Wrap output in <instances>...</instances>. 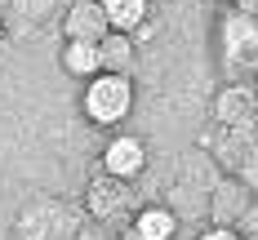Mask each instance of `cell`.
<instances>
[{"label":"cell","instance_id":"obj_1","mask_svg":"<svg viewBox=\"0 0 258 240\" xmlns=\"http://www.w3.org/2000/svg\"><path fill=\"white\" fill-rule=\"evenodd\" d=\"M80 111H85V120L98 125V129L125 125V116L134 111V80L129 76H111V71L94 76L80 89Z\"/></svg>","mask_w":258,"mask_h":240},{"label":"cell","instance_id":"obj_2","mask_svg":"<svg viewBox=\"0 0 258 240\" xmlns=\"http://www.w3.org/2000/svg\"><path fill=\"white\" fill-rule=\"evenodd\" d=\"M103 174L116 178V183H134L143 169H147V142L138 133H111L103 147Z\"/></svg>","mask_w":258,"mask_h":240},{"label":"cell","instance_id":"obj_3","mask_svg":"<svg viewBox=\"0 0 258 240\" xmlns=\"http://www.w3.org/2000/svg\"><path fill=\"white\" fill-rule=\"evenodd\" d=\"M62 36H67V40H89V45H103L107 36H111L103 5H98V0H76V5L67 9V18H62Z\"/></svg>","mask_w":258,"mask_h":240},{"label":"cell","instance_id":"obj_4","mask_svg":"<svg viewBox=\"0 0 258 240\" xmlns=\"http://www.w3.org/2000/svg\"><path fill=\"white\" fill-rule=\"evenodd\" d=\"M223 40H227V58L236 67H258V18L254 14H240L223 23Z\"/></svg>","mask_w":258,"mask_h":240},{"label":"cell","instance_id":"obj_5","mask_svg":"<svg viewBox=\"0 0 258 240\" xmlns=\"http://www.w3.org/2000/svg\"><path fill=\"white\" fill-rule=\"evenodd\" d=\"M254 116H258V94L245 89V85H232V89H223L214 98V120L223 129H245Z\"/></svg>","mask_w":258,"mask_h":240},{"label":"cell","instance_id":"obj_6","mask_svg":"<svg viewBox=\"0 0 258 240\" xmlns=\"http://www.w3.org/2000/svg\"><path fill=\"white\" fill-rule=\"evenodd\" d=\"M125 200H129V183H116L107 174H98L89 183V213L94 218H120L125 213Z\"/></svg>","mask_w":258,"mask_h":240},{"label":"cell","instance_id":"obj_7","mask_svg":"<svg viewBox=\"0 0 258 240\" xmlns=\"http://www.w3.org/2000/svg\"><path fill=\"white\" fill-rule=\"evenodd\" d=\"M62 71L76 80H89L103 76V45H89V40H67L62 45Z\"/></svg>","mask_w":258,"mask_h":240},{"label":"cell","instance_id":"obj_8","mask_svg":"<svg viewBox=\"0 0 258 240\" xmlns=\"http://www.w3.org/2000/svg\"><path fill=\"white\" fill-rule=\"evenodd\" d=\"M129 231H138L143 240H174L178 236V218H174V209H165V205H143V209H134V218H129Z\"/></svg>","mask_w":258,"mask_h":240},{"label":"cell","instance_id":"obj_9","mask_svg":"<svg viewBox=\"0 0 258 240\" xmlns=\"http://www.w3.org/2000/svg\"><path fill=\"white\" fill-rule=\"evenodd\" d=\"M107 14V27L116 31V36H134L138 27L147 23V14H152V0H98Z\"/></svg>","mask_w":258,"mask_h":240},{"label":"cell","instance_id":"obj_10","mask_svg":"<svg viewBox=\"0 0 258 240\" xmlns=\"http://www.w3.org/2000/svg\"><path fill=\"white\" fill-rule=\"evenodd\" d=\"M129 67H134V40L111 31V36L103 40V71H111V76H129Z\"/></svg>","mask_w":258,"mask_h":240},{"label":"cell","instance_id":"obj_11","mask_svg":"<svg viewBox=\"0 0 258 240\" xmlns=\"http://www.w3.org/2000/svg\"><path fill=\"white\" fill-rule=\"evenodd\" d=\"M236 231H240V236H258V200H254V205H249L245 213H240V222H236Z\"/></svg>","mask_w":258,"mask_h":240},{"label":"cell","instance_id":"obj_12","mask_svg":"<svg viewBox=\"0 0 258 240\" xmlns=\"http://www.w3.org/2000/svg\"><path fill=\"white\" fill-rule=\"evenodd\" d=\"M196 240H240V231H236V227H223V222H214V227H205Z\"/></svg>","mask_w":258,"mask_h":240},{"label":"cell","instance_id":"obj_13","mask_svg":"<svg viewBox=\"0 0 258 240\" xmlns=\"http://www.w3.org/2000/svg\"><path fill=\"white\" fill-rule=\"evenodd\" d=\"M120 240H143V236H138V231H129V227H125V231H120Z\"/></svg>","mask_w":258,"mask_h":240},{"label":"cell","instance_id":"obj_14","mask_svg":"<svg viewBox=\"0 0 258 240\" xmlns=\"http://www.w3.org/2000/svg\"><path fill=\"white\" fill-rule=\"evenodd\" d=\"M0 40H5V23H0Z\"/></svg>","mask_w":258,"mask_h":240},{"label":"cell","instance_id":"obj_15","mask_svg":"<svg viewBox=\"0 0 258 240\" xmlns=\"http://www.w3.org/2000/svg\"><path fill=\"white\" fill-rule=\"evenodd\" d=\"M240 240H258V236H240Z\"/></svg>","mask_w":258,"mask_h":240}]
</instances>
